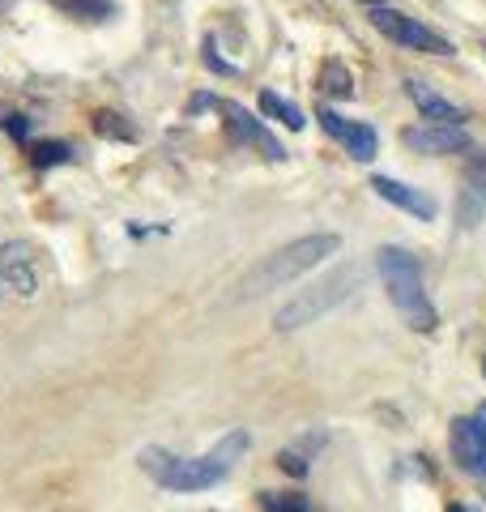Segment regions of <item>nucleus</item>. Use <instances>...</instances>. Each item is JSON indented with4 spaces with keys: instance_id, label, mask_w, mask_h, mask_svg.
Returning <instances> with one entry per match:
<instances>
[{
    "instance_id": "obj_2",
    "label": "nucleus",
    "mask_w": 486,
    "mask_h": 512,
    "mask_svg": "<svg viewBox=\"0 0 486 512\" xmlns=\"http://www.w3.org/2000/svg\"><path fill=\"white\" fill-rule=\"evenodd\" d=\"M337 248H342V235H329V231L303 235V239H295V244L269 252L256 269H248V274H243V282H239V295H235V299H261V295H269V291H282V286L299 282L303 274H312L320 261H329Z\"/></svg>"
},
{
    "instance_id": "obj_20",
    "label": "nucleus",
    "mask_w": 486,
    "mask_h": 512,
    "mask_svg": "<svg viewBox=\"0 0 486 512\" xmlns=\"http://www.w3.org/2000/svg\"><path fill=\"white\" fill-rule=\"evenodd\" d=\"M482 372H486V359H482Z\"/></svg>"
},
{
    "instance_id": "obj_3",
    "label": "nucleus",
    "mask_w": 486,
    "mask_h": 512,
    "mask_svg": "<svg viewBox=\"0 0 486 512\" xmlns=\"http://www.w3.org/2000/svg\"><path fill=\"white\" fill-rule=\"evenodd\" d=\"M376 269H380V282L388 299H393V308L401 312V320L410 325L414 333H435V325H440V312H435V303L427 295L423 286V269H418V261L405 248L397 244H384L376 252Z\"/></svg>"
},
{
    "instance_id": "obj_15",
    "label": "nucleus",
    "mask_w": 486,
    "mask_h": 512,
    "mask_svg": "<svg viewBox=\"0 0 486 512\" xmlns=\"http://www.w3.org/2000/svg\"><path fill=\"white\" fill-rule=\"evenodd\" d=\"M261 111L269 120H278V124H286V128H303L307 124V116H303V107H295L290 99H282V94H273V90H265L261 94Z\"/></svg>"
},
{
    "instance_id": "obj_17",
    "label": "nucleus",
    "mask_w": 486,
    "mask_h": 512,
    "mask_svg": "<svg viewBox=\"0 0 486 512\" xmlns=\"http://www.w3.org/2000/svg\"><path fill=\"white\" fill-rule=\"evenodd\" d=\"M261 508L265 512H312L307 495L299 491H261Z\"/></svg>"
},
{
    "instance_id": "obj_11",
    "label": "nucleus",
    "mask_w": 486,
    "mask_h": 512,
    "mask_svg": "<svg viewBox=\"0 0 486 512\" xmlns=\"http://www.w3.org/2000/svg\"><path fill=\"white\" fill-rule=\"evenodd\" d=\"M405 94L414 99V107L423 111V120H431V124H461L465 120V111L457 107V103H448L444 94H435L427 82H418V77H405Z\"/></svg>"
},
{
    "instance_id": "obj_13",
    "label": "nucleus",
    "mask_w": 486,
    "mask_h": 512,
    "mask_svg": "<svg viewBox=\"0 0 486 512\" xmlns=\"http://www.w3.org/2000/svg\"><path fill=\"white\" fill-rule=\"evenodd\" d=\"M0 278H5V286H13L22 299H30L35 295V269H30V256H26V248L18 244V248H0Z\"/></svg>"
},
{
    "instance_id": "obj_10",
    "label": "nucleus",
    "mask_w": 486,
    "mask_h": 512,
    "mask_svg": "<svg viewBox=\"0 0 486 512\" xmlns=\"http://www.w3.org/2000/svg\"><path fill=\"white\" fill-rule=\"evenodd\" d=\"M371 188H376V197H384L388 205H397V210H405V214H414V218H423V222L435 218V201L427 197L423 188H410V184H401V180H388V175H376Z\"/></svg>"
},
{
    "instance_id": "obj_12",
    "label": "nucleus",
    "mask_w": 486,
    "mask_h": 512,
    "mask_svg": "<svg viewBox=\"0 0 486 512\" xmlns=\"http://www.w3.org/2000/svg\"><path fill=\"white\" fill-rule=\"evenodd\" d=\"M222 111H226V128H231V137H235V141H252V146H261V150H265V158H273V163H282V158H286V150H282L278 141H273V137L265 133V128L256 124V120H252L239 103H226Z\"/></svg>"
},
{
    "instance_id": "obj_8",
    "label": "nucleus",
    "mask_w": 486,
    "mask_h": 512,
    "mask_svg": "<svg viewBox=\"0 0 486 512\" xmlns=\"http://www.w3.org/2000/svg\"><path fill=\"white\" fill-rule=\"evenodd\" d=\"M482 218H486V154H474L461 180V197H457V227L474 231Z\"/></svg>"
},
{
    "instance_id": "obj_16",
    "label": "nucleus",
    "mask_w": 486,
    "mask_h": 512,
    "mask_svg": "<svg viewBox=\"0 0 486 512\" xmlns=\"http://www.w3.org/2000/svg\"><path fill=\"white\" fill-rule=\"evenodd\" d=\"M320 90L333 94V99H350V94H354V77H350V69L342 60H329L320 69Z\"/></svg>"
},
{
    "instance_id": "obj_1",
    "label": "nucleus",
    "mask_w": 486,
    "mask_h": 512,
    "mask_svg": "<svg viewBox=\"0 0 486 512\" xmlns=\"http://www.w3.org/2000/svg\"><path fill=\"white\" fill-rule=\"evenodd\" d=\"M243 453H248V431H231V436H222L201 457H175L158 444L141 448V470L167 491H209L235 470V461Z\"/></svg>"
},
{
    "instance_id": "obj_21",
    "label": "nucleus",
    "mask_w": 486,
    "mask_h": 512,
    "mask_svg": "<svg viewBox=\"0 0 486 512\" xmlns=\"http://www.w3.org/2000/svg\"><path fill=\"white\" fill-rule=\"evenodd\" d=\"M482 483H486V478H482Z\"/></svg>"
},
{
    "instance_id": "obj_6",
    "label": "nucleus",
    "mask_w": 486,
    "mask_h": 512,
    "mask_svg": "<svg viewBox=\"0 0 486 512\" xmlns=\"http://www.w3.org/2000/svg\"><path fill=\"white\" fill-rule=\"evenodd\" d=\"M320 128L329 137H337L346 146V154L354 158V163H371V158L380 154V133L371 124H363V120H346V116H337L333 107H320Z\"/></svg>"
},
{
    "instance_id": "obj_9",
    "label": "nucleus",
    "mask_w": 486,
    "mask_h": 512,
    "mask_svg": "<svg viewBox=\"0 0 486 512\" xmlns=\"http://www.w3.org/2000/svg\"><path fill=\"white\" fill-rule=\"evenodd\" d=\"M448 448H452V461H457L465 474L486 478V444H482V436H478L474 419H452V427H448Z\"/></svg>"
},
{
    "instance_id": "obj_4",
    "label": "nucleus",
    "mask_w": 486,
    "mask_h": 512,
    "mask_svg": "<svg viewBox=\"0 0 486 512\" xmlns=\"http://www.w3.org/2000/svg\"><path fill=\"white\" fill-rule=\"evenodd\" d=\"M363 286V265H337L333 274H324L320 282L303 286V291L282 303L278 316H273V325H278L282 333H295V329H307L316 325L320 316H329L333 308H342V303Z\"/></svg>"
},
{
    "instance_id": "obj_5",
    "label": "nucleus",
    "mask_w": 486,
    "mask_h": 512,
    "mask_svg": "<svg viewBox=\"0 0 486 512\" xmlns=\"http://www.w3.org/2000/svg\"><path fill=\"white\" fill-rule=\"evenodd\" d=\"M367 18L384 39L410 47V52H431V56H452L457 52V47H452L444 35H435L431 26H423L418 18H410V13H401V9L380 5V0H367Z\"/></svg>"
},
{
    "instance_id": "obj_19",
    "label": "nucleus",
    "mask_w": 486,
    "mask_h": 512,
    "mask_svg": "<svg viewBox=\"0 0 486 512\" xmlns=\"http://www.w3.org/2000/svg\"><path fill=\"white\" fill-rule=\"evenodd\" d=\"M448 512H469V508L465 504H448Z\"/></svg>"
},
{
    "instance_id": "obj_14",
    "label": "nucleus",
    "mask_w": 486,
    "mask_h": 512,
    "mask_svg": "<svg viewBox=\"0 0 486 512\" xmlns=\"http://www.w3.org/2000/svg\"><path fill=\"white\" fill-rule=\"evenodd\" d=\"M324 444V431H312V436H307L303 444H295V448H282L278 453V466L286 470V474H295V478H307V453H312V448H320Z\"/></svg>"
},
{
    "instance_id": "obj_7",
    "label": "nucleus",
    "mask_w": 486,
    "mask_h": 512,
    "mask_svg": "<svg viewBox=\"0 0 486 512\" xmlns=\"http://www.w3.org/2000/svg\"><path fill=\"white\" fill-rule=\"evenodd\" d=\"M401 146L414 154H465L469 150V133L461 124H410L401 128Z\"/></svg>"
},
{
    "instance_id": "obj_18",
    "label": "nucleus",
    "mask_w": 486,
    "mask_h": 512,
    "mask_svg": "<svg viewBox=\"0 0 486 512\" xmlns=\"http://www.w3.org/2000/svg\"><path fill=\"white\" fill-rule=\"evenodd\" d=\"M474 427H478V436H482V444H486V402L474 410Z\"/></svg>"
}]
</instances>
